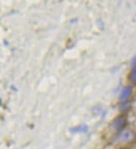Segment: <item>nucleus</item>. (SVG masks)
<instances>
[{"mask_svg": "<svg viewBox=\"0 0 136 149\" xmlns=\"http://www.w3.org/2000/svg\"><path fill=\"white\" fill-rule=\"evenodd\" d=\"M135 137V135L132 132L130 131H124L122 132L118 136V137L116 138V141L119 142V143H128L129 141H131Z\"/></svg>", "mask_w": 136, "mask_h": 149, "instance_id": "1", "label": "nucleus"}, {"mask_svg": "<svg viewBox=\"0 0 136 149\" xmlns=\"http://www.w3.org/2000/svg\"><path fill=\"white\" fill-rule=\"evenodd\" d=\"M133 92V88L131 86H127L124 88V89L122 90L121 94H120L119 100L121 101H125L128 100V98L131 95Z\"/></svg>", "mask_w": 136, "mask_h": 149, "instance_id": "2", "label": "nucleus"}, {"mask_svg": "<svg viewBox=\"0 0 136 149\" xmlns=\"http://www.w3.org/2000/svg\"><path fill=\"white\" fill-rule=\"evenodd\" d=\"M125 125V119L123 116H119L117 119H115V120L113 122V126H114V128L116 130H121Z\"/></svg>", "mask_w": 136, "mask_h": 149, "instance_id": "3", "label": "nucleus"}, {"mask_svg": "<svg viewBox=\"0 0 136 149\" xmlns=\"http://www.w3.org/2000/svg\"><path fill=\"white\" fill-rule=\"evenodd\" d=\"M72 132H88V126L85 125H81V126L72 128Z\"/></svg>", "mask_w": 136, "mask_h": 149, "instance_id": "4", "label": "nucleus"}, {"mask_svg": "<svg viewBox=\"0 0 136 149\" xmlns=\"http://www.w3.org/2000/svg\"><path fill=\"white\" fill-rule=\"evenodd\" d=\"M129 79H130V81H131V82H133L134 84H136V65L134 66L133 69H132L131 72H130V77H129Z\"/></svg>", "mask_w": 136, "mask_h": 149, "instance_id": "5", "label": "nucleus"}, {"mask_svg": "<svg viewBox=\"0 0 136 149\" xmlns=\"http://www.w3.org/2000/svg\"><path fill=\"white\" fill-rule=\"evenodd\" d=\"M133 64H134V66L136 65V56L134 58V60H133Z\"/></svg>", "mask_w": 136, "mask_h": 149, "instance_id": "6", "label": "nucleus"}, {"mask_svg": "<svg viewBox=\"0 0 136 149\" xmlns=\"http://www.w3.org/2000/svg\"><path fill=\"white\" fill-rule=\"evenodd\" d=\"M134 109H135V110L136 111V100L134 102Z\"/></svg>", "mask_w": 136, "mask_h": 149, "instance_id": "7", "label": "nucleus"}]
</instances>
